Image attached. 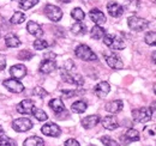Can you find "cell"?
<instances>
[{
  "label": "cell",
  "mask_w": 156,
  "mask_h": 146,
  "mask_svg": "<svg viewBox=\"0 0 156 146\" xmlns=\"http://www.w3.org/2000/svg\"><path fill=\"white\" fill-rule=\"evenodd\" d=\"M75 68H76V66H75L73 61L72 60H67L64 64V66L61 67V70H60V75H61L64 82H66L69 84H73L76 86H82L84 84V79H83V77L80 74L73 72Z\"/></svg>",
  "instance_id": "6da1fadb"
},
{
  "label": "cell",
  "mask_w": 156,
  "mask_h": 146,
  "mask_svg": "<svg viewBox=\"0 0 156 146\" xmlns=\"http://www.w3.org/2000/svg\"><path fill=\"white\" fill-rule=\"evenodd\" d=\"M102 40H103V43H105L108 48H111V49H113V50H121V49L125 48V42H124V40H122L121 37H119L118 35L106 34Z\"/></svg>",
  "instance_id": "7a4b0ae2"
},
{
  "label": "cell",
  "mask_w": 156,
  "mask_h": 146,
  "mask_svg": "<svg viewBox=\"0 0 156 146\" xmlns=\"http://www.w3.org/2000/svg\"><path fill=\"white\" fill-rule=\"evenodd\" d=\"M75 54L78 59H80L83 61H96L98 60V55L87 44H79L75 49Z\"/></svg>",
  "instance_id": "3957f363"
},
{
  "label": "cell",
  "mask_w": 156,
  "mask_h": 146,
  "mask_svg": "<svg viewBox=\"0 0 156 146\" xmlns=\"http://www.w3.org/2000/svg\"><path fill=\"white\" fill-rule=\"evenodd\" d=\"M153 110L148 107H143V108H137L132 110V117L133 120L138 123H145L148 121L151 120L153 117Z\"/></svg>",
  "instance_id": "277c9868"
},
{
  "label": "cell",
  "mask_w": 156,
  "mask_h": 146,
  "mask_svg": "<svg viewBox=\"0 0 156 146\" xmlns=\"http://www.w3.org/2000/svg\"><path fill=\"white\" fill-rule=\"evenodd\" d=\"M127 25L133 31H143L149 26V22L137 16H131L127 18Z\"/></svg>",
  "instance_id": "5b68a950"
},
{
  "label": "cell",
  "mask_w": 156,
  "mask_h": 146,
  "mask_svg": "<svg viewBox=\"0 0 156 146\" xmlns=\"http://www.w3.org/2000/svg\"><path fill=\"white\" fill-rule=\"evenodd\" d=\"M44 15L47 16V18L52 22H59L60 19L62 18V11L61 9L52 5V4H47L44 6Z\"/></svg>",
  "instance_id": "8992f818"
},
{
  "label": "cell",
  "mask_w": 156,
  "mask_h": 146,
  "mask_svg": "<svg viewBox=\"0 0 156 146\" xmlns=\"http://www.w3.org/2000/svg\"><path fill=\"white\" fill-rule=\"evenodd\" d=\"M12 128L18 133L28 132L29 129L33 128V122L28 117H20V119H16L12 122Z\"/></svg>",
  "instance_id": "52a82bcc"
},
{
  "label": "cell",
  "mask_w": 156,
  "mask_h": 146,
  "mask_svg": "<svg viewBox=\"0 0 156 146\" xmlns=\"http://www.w3.org/2000/svg\"><path fill=\"white\" fill-rule=\"evenodd\" d=\"M103 55H105V60H106L107 65H108L111 68H113V70H121V68L124 67L122 60H121L117 54L109 52V53H105Z\"/></svg>",
  "instance_id": "ba28073f"
},
{
  "label": "cell",
  "mask_w": 156,
  "mask_h": 146,
  "mask_svg": "<svg viewBox=\"0 0 156 146\" xmlns=\"http://www.w3.org/2000/svg\"><path fill=\"white\" fill-rule=\"evenodd\" d=\"M2 85L9 90L10 92H13V93H20V92L24 90V85L20 83V80L17 79H6L4 80Z\"/></svg>",
  "instance_id": "9c48e42d"
},
{
  "label": "cell",
  "mask_w": 156,
  "mask_h": 146,
  "mask_svg": "<svg viewBox=\"0 0 156 146\" xmlns=\"http://www.w3.org/2000/svg\"><path fill=\"white\" fill-rule=\"evenodd\" d=\"M16 109L20 114L30 115V114H33V111L35 109V104H34V102L31 99H23L22 102H20L16 106Z\"/></svg>",
  "instance_id": "30bf717a"
},
{
  "label": "cell",
  "mask_w": 156,
  "mask_h": 146,
  "mask_svg": "<svg viewBox=\"0 0 156 146\" xmlns=\"http://www.w3.org/2000/svg\"><path fill=\"white\" fill-rule=\"evenodd\" d=\"M41 132L47 135V137H53V138H57L61 134V129L59 127L57 123H53V122H49V123H46L41 127Z\"/></svg>",
  "instance_id": "8fae6325"
},
{
  "label": "cell",
  "mask_w": 156,
  "mask_h": 146,
  "mask_svg": "<svg viewBox=\"0 0 156 146\" xmlns=\"http://www.w3.org/2000/svg\"><path fill=\"white\" fill-rule=\"evenodd\" d=\"M107 11H108L109 16H112L114 18H119L124 15V7L115 1H109L107 4Z\"/></svg>",
  "instance_id": "7c38bea8"
},
{
  "label": "cell",
  "mask_w": 156,
  "mask_h": 146,
  "mask_svg": "<svg viewBox=\"0 0 156 146\" xmlns=\"http://www.w3.org/2000/svg\"><path fill=\"white\" fill-rule=\"evenodd\" d=\"M54 70H57V62L55 60H42L40 64L39 71L42 74H49Z\"/></svg>",
  "instance_id": "4fadbf2b"
},
{
  "label": "cell",
  "mask_w": 156,
  "mask_h": 146,
  "mask_svg": "<svg viewBox=\"0 0 156 146\" xmlns=\"http://www.w3.org/2000/svg\"><path fill=\"white\" fill-rule=\"evenodd\" d=\"M111 91V85L107 82H100L98 85L94 88V92L98 98H105Z\"/></svg>",
  "instance_id": "5bb4252c"
},
{
  "label": "cell",
  "mask_w": 156,
  "mask_h": 146,
  "mask_svg": "<svg viewBox=\"0 0 156 146\" xmlns=\"http://www.w3.org/2000/svg\"><path fill=\"white\" fill-rule=\"evenodd\" d=\"M89 17H90V19H91L96 25H100V26L106 23V16H105V13H103L101 10H98V9H93V10L89 12Z\"/></svg>",
  "instance_id": "9a60e30c"
},
{
  "label": "cell",
  "mask_w": 156,
  "mask_h": 146,
  "mask_svg": "<svg viewBox=\"0 0 156 146\" xmlns=\"http://www.w3.org/2000/svg\"><path fill=\"white\" fill-rule=\"evenodd\" d=\"M101 122H102V126L106 128V129H108V130H114V129H117L119 127V122H118L117 117L114 115L105 116L101 120Z\"/></svg>",
  "instance_id": "2e32d148"
},
{
  "label": "cell",
  "mask_w": 156,
  "mask_h": 146,
  "mask_svg": "<svg viewBox=\"0 0 156 146\" xmlns=\"http://www.w3.org/2000/svg\"><path fill=\"white\" fill-rule=\"evenodd\" d=\"M100 121H101V117L98 115H89V116L83 117L80 123H82V126L85 129H90V128L95 127Z\"/></svg>",
  "instance_id": "e0dca14e"
},
{
  "label": "cell",
  "mask_w": 156,
  "mask_h": 146,
  "mask_svg": "<svg viewBox=\"0 0 156 146\" xmlns=\"http://www.w3.org/2000/svg\"><path fill=\"white\" fill-rule=\"evenodd\" d=\"M10 74L12 75L13 79H22L27 75V67L22 64H18V65H15L10 68Z\"/></svg>",
  "instance_id": "ac0fdd59"
},
{
  "label": "cell",
  "mask_w": 156,
  "mask_h": 146,
  "mask_svg": "<svg viewBox=\"0 0 156 146\" xmlns=\"http://www.w3.org/2000/svg\"><path fill=\"white\" fill-rule=\"evenodd\" d=\"M27 30H28V33H29L30 35H34V36L37 37V38H40L41 36H43V30H42L41 25H40L39 23L34 22V20L28 22V24H27Z\"/></svg>",
  "instance_id": "d6986e66"
},
{
  "label": "cell",
  "mask_w": 156,
  "mask_h": 146,
  "mask_svg": "<svg viewBox=\"0 0 156 146\" xmlns=\"http://www.w3.org/2000/svg\"><path fill=\"white\" fill-rule=\"evenodd\" d=\"M140 139V134L137 129L130 128L126 130V133L122 135V141L124 144H129V143H133V141H138Z\"/></svg>",
  "instance_id": "ffe728a7"
},
{
  "label": "cell",
  "mask_w": 156,
  "mask_h": 146,
  "mask_svg": "<svg viewBox=\"0 0 156 146\" xmlns=\"http://www.w3.org/2000/svg\"><path fill=\"white\" fill-rule=\"evenodd\" d=\"M122 108H124V103H122L121 99L111 101V102H108V103L106 104V107H105V109L107 110L108 113H111V114H118V113H120V111L122 110Z\"/></svg>",
  "instance_id": "44dd1931"
},
{
  "label": "cell",
  "mask_w": 156,
  "mask_h": 146,
  "mask_svg": "<svg viewBox=\"0 0 156 146\" xmlns=\"http://www.w3.org/2000/svg\"><path fill=\"white\" fill-rule=\"evenodd\" d=\"M48 106H49L51 109L55 113V115H58L60 113L65 111V104H64V102H62L61 98H53V99H51L49 103H48Z\"/></svg>",
  "instance_id": "7402d4cb"
},
{
  "label": "cell",
  "mask_w": 156,
  "mask_h": 146,
  "mask_svg": "<svg viewBox=\"0 0 156 146\" xmlns=\"http://www.w3.org/2000/svg\"><path fill=\"white\" fill-rule=\"evenodd\" d=\"M5 44L9 48H17L20 46V40L15 34H7L5 36Z\"/></svg>",
  "instance_id": "603a6c76"
},
{
  "label": "cell",
  "mask_w": 156,
  "mask_h": 146,
  "mask_svg": "<svg viewBox=\"0 0 156 146\" xmlns=\"http://www.w3.org/2000/svg\"><path fill=\"white\" fill-rule=\"evenodd\" d=\"M23 146H44V141L42 138L33 135V137H29L24 140Z\"/></svg>",
  "instance_id": "cb8c5ba5"
},
{
  "label": "cell",
  "mask_w": 156,
  "mask_h": 146,
  "mask_svg": "<svg viewBox=\"0 0 156 146\" xmlns=\"http://www.w3.org/2000/svg\"><path fill=\"white\" fill-rule=\"evenodd\" d=\"M71 31H72V34H75L77 36L85 35V33H87V25L84 23H82V22H77V23H75L71 26Z\"/></svg>",
  "instance_id": "d4e9b609"
},
{
  "label": "cell",
  "mask_w": 156,
  "mask_h": 146,
  "mask_svg": "<svg viewBox=\"0 0 156 146\" xmlns=\"http://www.w3.org/2000/svg\"><path fill=\"white\" fill-rule=\"evenodd\" d=\"M105 35H106V31L100 25H95L91 29V31H90V36H91V38H94V40H101V38H103Z\"/></svg>",
  "instance_id": "484cf974"
},
{
  "label": "cell",
  "mask_w": 156,
  "mask_h": 146,
  "mask_svg": "<svg viewBox=\"0 0 156 146\" xmlns=\"http://www.w3.org/2000/svg\"><path fill=\"white\" fill-rule=\"evenodd\" d=\"M88 108V106H87V103L84 102V101H76L75 103H72V106H71V110L73 111V113H76V114H82V113H84L85 110Z\"/></svg>",
  "instance_id": "4316f807"
},
{
  "label": "cell",
  "mask_w": 156,
  "mask_h": 146,
  "mask_svg": "<svg viewBox=\"0 0 156 146\" xmlns=\"http://www.w3.org/2000/svg\"><path fill=\"white\" fill-rule=\"evenodd\" d=\"M71 17L75 20H77V22H82L83 19L85 18V13H84V11L80 7H75L71 11Z\"/></svg>",
  "instance_id": "83f0119b"
},
{
  "label": "cell",
  "mask_w": 156,
  "mask_h": 146,
  "mask_svg": "<svg viewBox=\"0 0 156 146\" xmlns=\"http://www.w3.org/2000/svg\"><path fill=\"white\" fill-rule=\"evenodd\" d=\"M0 146H17V143H16L15 139L2 134L0 137Z\"/></svg>",
  "instance_id": "f1b7e54d"
},
{
  "label": "cell",
  "mask_w": 156,
  "mask_h": 146,
  "mask_svg": "<svg viewBox=\"0 0 156 146\" xmlns=\"http://www.w3.org/2000/svg\"><path fill=\"white\" fill-rule=\"evenodd\" d=\"M39 2V0H20V7L22 10H30L31 7H34L36 4Z\"/></svg>",
  "instance_id": "f546056e"
},
{
  "label": "cell",
  "mask_w": 156,
  "mask_h": 146,
  "mask_svg": "<svg viewBox=\"0 0 156 146\" xmlns=\"http://www.w3.org/2000/svg\"><path fill=\"white\" fill-rule=\"evenodd\" d=\"M24 20H25V15H24L23 12L17 11V12L13 13V16L11 17V20H10V22H11L12 24H22Z\"/></svg>",
  "instance_id": "4dcf8cb0"
},
{
  "label": "cell",
  "mask_w": 156,
  "mask_h": 146,
  "mask_svg": "<svg viewBox=\"0 0 156 146\" xmlns=\"http://www.w3.org/2000/svg\"><path fill=\"white\" fill-rule=\"evenodd\" d=\"M33 115L36 117L37 121H47V119H48V115L46 114V111H43L42 109H39V108L34 109Z\"/></svg>",
  "instance_id": "1f68e13d"
},
{
  "label": "cell",
  "mask_w": 156,
  "mask_h": 146,
  "mask_svg": "<svg viewBox=\"0 0 156 146\" xmlns=\"http://www.w3.org/2000/svg\"><path fill=\"white\" fill-rule=\"evenodd\" d=\"M144 41L148 46H156V33L155 31H150L148 34H145Z\"/></svg>",
  "instance_id": "d6a6232c"
},
{
  "label": "cell",
  "mask_w": 156,
  "mask_h": 146,
  "mask_svg": "<svg viewBox=\"0 0 156 146\" xmlns=\"http://www.w3.org/2000/svg\"><path fill=\"white\" fill-rule=\"evenodd\" d=\"M100 140H101V143L105 146H120V144L118 141H115L114 139H112L111 137H107V135L101 137Z\"/></svg>",
  "instance_id": "836d02e7"
},
{
  "label": "cell",
  "mask_w": 156,
  "mask_h": 146,
  "mask_svg": "<svg viewBox=\"0 0 156 146\" xmlns=\"http://www.w3.org/2000/svg\"><path fill=\"white\" fill-rule=\"evenodd\" d=\"M48 46H49V44H48V42H47L46 40L37 38L36 41H34V48H35L36 50H43V49H46Z\"/></svg>",
  "instance_id": "e575fe53"
},
{
  "label": "cell",
  "mask_w": 156,
  "mask_h": 146,
  "mask_svg": "<svg viewBox=\"0 0 156 146\" xmlns=\"http://www.w3.org/2000/svg\"><path fill=\"white\" fill-rule=\"evenodd\" d=\"M31 57H34V53L28 50V49H24V50H20L18 53V59L20 60H24V61H28L30 60Z\"/></svg>",
  "instance_id": "d590c367"
},
{
  "label": "cell",
  "mask_w": 156,
  "mask_h": 146,
  "mask_svg": "<svg viewBox=\"0 0 156 146\" xmlns=\"http://www.w3.org/2000/svg\"><path fill=\"white\" fill-rule=\"evenodd\" d=\"M33 95L36 96V97H39V98H43V97H46L48 95V92L46 91L43 88H41V86H36L34 89V91H33Z\"/></svg>",
  "instance_id": "8d00e7d4"
},
{
  "label": "cell",
  "mask_w": 156,
  "mask_h": 146,
  "mask_svg": "<svg viewBox=\"0 0 156 146\" xmlns=\"http://www.w3.org/2000/svg\"><path fill=\"white\" fill-rule=\"evenodd\" d=\"M144 134L148 137H156V126H148L144 128Z\"/></svg>",
  "instance_id": "74e56055"
},
{
  "label": "cell",
  "mask_w": 156,
  "mask_h": 146,
  "mask_svg": "<svg viewBox=\"0 0 156 146\" xmlns=\"http://www.w3.org/2000/svg\"><path fill=\"white\" fill-rule=\"evenodd\" d=\"M78 93H79V92L76 91V90H62V91H61V95H62L64 98H71V97L76 96Z\"/></svg>",
  "instance_id": "f35d334b"
},
{
  "label": "cell",
  "mask_w": 156,
  "mask_h": 146,
  "mask_svg": "<svg viewBox=\"0 0 156 146\" xmlns=\"http://www.w3.org/2000/svg\"><path fill=\"white\" fill-rule=\"evenodd\" d=\"M64 146H80L79 145V143H78L76 139H67L66 141H65V144H64Z\"/></svg>",
  "instance_id": "ab89813d"
},
{
  "label": "cell",
  "mask_w": 156,
  "mask_h": 146,
  "mask_svg": "<svg viewBox=\"0 0 156 146\" xmlns=\"http://www.w3.org/2000/svg\"><path fill=\"white\" fill-rule=\"evenodd\" d=\"M55 57H57V54L53 53V52H47V53L43 54V59L44 60H54Z\"/></svg>",
  "instance_id": "60d3db41"
},
{
  "label": "cell",
  "mask_w": 156,
  "mask_h": 146,
  "mask_svg": "<svg viewBox=\"0 0 156 146\" xmlns=\"http://www.w3.org/2000/svg\"><path fill=\"white\" fill-rule=\"evenodd\" d=\"M5 67H6V57L5 55L0 54V71L5 70Z\"/></svg>",
  "instance_id": "b9f144b4"
},
{
  "label": "cell",
  "mask_w": 156,
  "mask_h": 146,
  "mask_svg": "<svg viewBox=\"0 0 156 146\" xmlns=\"http://www.w3.org/2000/svg\"><path fill=\"white\" fill-rule=\"evenodd\" d=\"M151 59H153V61H154V64L156 65V50L153 53V55H151Z\"/></svg>",
  "instance_id": "7bdbcfd3"
},
{
  "label": "cell",
  "mask_w": 156,
  "mask_h": 146,
  "mask_svg": "<svg viewBox=\"0 0 156 146\" xmlns=\"http://www.w3.org/2000/svg\"><path fill=\"white\" fill-rule=\"evenodd\" d=\"M2 134H5V133H4V129H2V127L0 126V137H1Z\"/></svg>",
  "instance_id": "ee69618b"
},
{
  "label": "cell",
  "mask_w": 156,
  "mask_h": 146,
  "mask_svg": "<svg viewBox=\"0 0 156 146\" xmlns=\"http://www.w3.org/2000/svg\"><path fill=\"white\" fill-rule=\"evenodd\" d=\"M59 1H61V2H64V4H67V2H70L71 0H59Z\"/></svg>",
  "instance_id": "f6af8a7d"
},
{
  "label": "cell",
  "mask_w": 156,
  "mask_h": 146,
  "mask_svg": "<svg viewBox=\"0 0 156 146\" xmlns=\"http://www.w3.org/2000/svg\"><path fill=\"white\" fill-rule=\"evenodd\" d=\"M153 90H154V93L156 95V83L154 84V86H153Z\"/></svg>",
  "instance_id": "bcb514c9"
},
{
  "label": "cell",
  "mask_w": 156,
  "mask_h": 146,
  "mask_svg": "<svg viewBox=\"0 0 156 146\" xmlns=\"http://www.w3.org/2000/svg\"><path fill=\"white\" fill-rule=\"evenodd\" d=\"M130 1H132V2H137L138 0H130Z\"/></svg>",
  "instance_id": "7dc6e473"
},
{
  "label": "cell",
  "mask_w": 156,
  "mask_h": 146,
  "mask_svg": "<svg viewBox=\"0 0 156 146\" xmlns=\"http://www.w3.org/2000/svg\"><path fill=\"white\" fill-rule=\"evenodd\" d=\"M89 146H95V145H89Z\"/></svg>",
  "instance_id": "c3c4849f"
}]
</instances>
